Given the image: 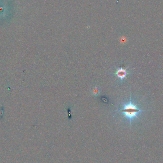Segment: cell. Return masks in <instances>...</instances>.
Wrapping results in <instances>:
<instances>
[{"mask_svg":"<svg viewBox=\"0 0 163 163\" xmlns=\"http://www.w3.org/2000/svg\"><path fill=\"white\" fill-rule=\"evenodd\" d=\"M120 112L124 115V117L128 118L130 121L132 119L136 117V115L139 113L140 112L141 110L137 107L136 105L132 103L131 101L127 104H124V107L120 110Z\"/></svg>","mask_w":163,"mask_h":163,"instance_id":"1","label":"cell"},{"mask_svg":"<svg viewBox=\"0 0 163 163\" xmlns=\"http://www.w3.org/2000/svg\"><path fill=\"white\" fill-rule=\"evenodd\" d=\"M127 71L126 69H123V68H119L117 70L115 73V75L118 78L122 80L126 77L127 75Z\"/></svg>","mask_w":163,"mask_h":163,"instance_id":"2","label":"cell"},{"mask_svg":"<svg viewBox=\"0 0 163 163\" xmlns=\"http://www.w3.org/2000/svg\"><path fill=\"white\" fill-rule=\"evenodd\" d=\"M98 93H99V90H98V89H94L93 90V94L97 95Z\"/></svg>","mask_w":163,"mask_h":163,"instance_id":"3","label":"cell"}]
</instances>
